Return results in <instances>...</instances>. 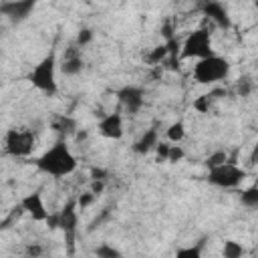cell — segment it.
I'll return each mask as SVG.
<instances>
[{
  "mask_svg": "<svg viewBox=\"0 0 258 258\" xmlns=\"http://www.w3.org/2000/svg\"><path fill=\"white\" fill-rule=\"evenodd\" d=\"M167 153H169V143L167 141H159L157 147H155L157 161H167Z\"/></svg>",
  "mask_w": 258,
  "mask_h": 258,
  "instance_id": "603a6c76",
  "label": "cell"
},
{
  "mask_svg": "<svg viewBox=\"0 0 258 258\" xmlns=\"http://www.w3.org/2000/svg\"><path fill=\"white\" fill-rule=\"evenodd\" d=\"M91 38H93V32H91L89 28H83V30L79 32V36H77V46H83V44H87Z\"/></svg>",
  "mask_w": 258,
  "mask_h": 258,
  "instance_id": "4316f807",
  "label": "cell"
},
{
  "mask_svg": "<svg viewBox=\"0 0 258 258\" xmlns=\"http://www.w3.org/2000/svg\"><path fill=\"white\" fill-rule=\"evenodd\" d=\"M212 52H214L212 50V34H210L208 28H196V30H191L183 38L181 48H179V56L181 58H194V60L206 58Z\"/></svg>",
  "mask_w": 258,
  "mask_h": 258,
  "instance_id": "52a82bcc",
  "label": "cell"
},
{
  "mask_svg": "<svg viewBox=\"0 0 258 258\" xmlns=\"http://www.w3.org/2000/svg\"><path fill=\"white\" fill-rule=\"evenodd\" d=\"M202 10H204V14L216 26H220V28H228L230 26V16H228L224 4H220V2H206V4H202Z\"/></svg>",
  "mask_w": 258,
  "mask_h": 258,
  "instance_id": "4fadbf2b",
  "label": "cell"
},
{
  "mask_svg": "<svg viewBox=\"0 0 258 258\" xmlns=\"http://www.w3.org/2000/svg\"><path fill=\"white\" fill-rule=\"evenodd\" d=\"M32 0H16V2H4L0 4V14L8 16L10 20H24L32 10H34Z\"/></svg>",
  "mask_w": 258,
  "mask_h": 258,
  "instance_id": "8fae6325",
  "label": "cell"
},
{
  "mask_svg": "<svg viewBox=\"0 0 258 258\" xmlns=\"http://www.w3.org/2000/svg\"><path fill=\"white\" fill-rule=\"evenodd\" d=\"M183 149H181V145H171L169 143V153H167V161H171V163H175V161H181L183 159Z\"/></svg>",
  "mask_w": 258,
  "mask_h": 258,
  "instance_id": "7402d4cb",
  "label": "cell"
},
{
  "mask_svg": "<svg viewBox=\"0 0 258 258\" xmlns=\"http://www.w3.org/2000/svg\"><path fill=\"white\" fill-rule=\"evenodd\" d=\"M36 167L50 175V177H67L71 173L77 171L79 167V161H77V155L73 153V149L69 147L67 141H54L48 149H44L36 159H34Z\"/></svg>",
  "mask_w": 258,
  "mask_h": 258,
  "instance_id": "6da1fadb",
  "label": "cell"
},
{
  "mask_svg": "<svg viewBox=\"0 0 258 258\" xmlns=\"http://www.w3.org/2000/svg\"><path fill=\"white\" fill-rule=\"evenodd\" d=\"M157 143H159V131H157L155 127H151V129H147V131L135 141L133 149H135L137 153H141V155H147V153L155 151Z\"/></svg>",
  "mask_w": 258,
  "mask_h": 258,
  "instance_id": "5bb4252c",
  "label": "cell"
},
{
  "mask_svg": "<svg viewBox=\"0 0 258 258\" xmlns=\"http://www.w3.org/2000/svg\"><path fill=\"white\" fill-rule=\"evenodd\" d=\"M194 109H198L200 113L210 111V95H202L200 99H196L194 101Z\"/></svg>",
  "mask_w": 258,
  "mask_h": 258,
  "instance_id": "cb8c5ba5",
  "label": "cell"
},
{
  "mask_svg": "<svg viewBox=\"0 0 258 258\" xmlns=\"http://www.w3.org/2000/svg\"><path fill=\"white\" fill-rule=\"evenodd\" d=\"M246 246L238 240H226L222 244V258H244Z\"/></svg>",
  "mask_w": 258,
  "mask_h": 258,
  "instance_id": "2e32d148",
  "label": "cell"
},
{
  "mask_svg": "<svg viewBox=\"0 0 258 258\" xmlns=\"http://www.w3.org/2000/svg\"><path fill=\"white\" fill-rule=\"evenodd\" d=\"M60 71L67 77H75L83 71V56H81V48L79 46H69L62 54L60 60Z\"/></svg>",
  "mask_w": 258,
  "mask_h": 258,
  "instance_id": "7c38bea8",
  "label": "cell"
},
{
  "mask_svg": "<svg viewBox=\"0 0 258 258\" xmlns=\"http://www.w3.org/2000/svg\"><path fill=\"white\" fill-rule=\"evenodd\" d=\"M244 179H246V169L234 161H226L208 171V181L220 189H236L244 183Z\"/></svg>",
  "mask_w": 258,
  "mask_h": 258,
  "instance_id": "8992f818",
  "label": "cell"
},
{
  "mask_svg": "<svg viewBox=\"0 0 258 258\" xmlns=\"http://www.w3.org/2000/svg\"><path fill=\"white\" fill-rule=\"evenodd\" d=\"M167 54H169V48H167V44H161V46H155V50L151 52L149 60H151L153 64H157V62H161V60H163Z\"/></svg>",
  "mask_w": 258,
  "mask_h": 258,
  "instance_id": "44dd1931",
  "label": "cell"
},
{
  "mask_svg": "<svg viewBox=\"0 0 258 258\" xmlns=\"http://www.w3.org/2000/svg\"><path fill=\"white\" fill-rule=\"evenodd\" d=\"M97 129L99 133L105 137V139H111V141H119L123 135H125V121H123V115L119 111H111L107 115H103L97 123Z\"/></svg>",
  "mask_w": 258,
  "mask_h": 258,
  "instance_id": "ba28073f",
  "label": "cell"
},
{
  "mask_svg": "<svg viewBox=\"0 0 258 258\" xmlns=\"http://www.w3.org/2000/svg\"><path fill=\"white\" fill-rule=\"evenodd\" d=\"M93 200H95V196H93L91 191H85V194H81V196H79V198H77L75 202H77L79 210H83V208H87V206H89V204H91Z\"/></svg>",
  "mask_w": 258,
  "mask_h": 258,
  "instance_id": "d4e9b609",
  "label": "cell"
},
{
  "mask_svg": "<svg viewBox=\"0 0 258 258\" xmlns=\"http://www.w3.org/2000/svg\"><path fill=\"white\" fill-rule=\"evenodd\" d=\"M242 204L246 208H256L258 206V187L256 185H250V187L242 189Z\"/></svg>",
  "mask_w": 258,
  "mask_h": 258,
  "instance_id": "e0dca14e",
  "label": "cell"
},
{
  "mask_svg": "<svg viewBox=\"0 0 258 258\" xmlns=\"http://www.w3.org/2000/svg\"><path fill=\"white\" fill-rule=\"evenodd\" d=\"M117 99H119V105H121V109H123L125 113L135 115V113L141 111V107H143V103H145V93H143L141 87L129 85V87H123V89L117 93Z\"/></svg>",
  "mask_w": 258,
  "mask_h": 258,
  "instance_id": "30bf717a",
  "label": "cell"
},
{
  "mask_svg": "<svg viewBox=\"0 0 258 258\" xmlns=\"http://www.w3.org/2000/svg\"><path fill=\"white\" fill-rule=\"evenodd\" d=\"M20 210L30 216L34 222H46V218L50 216L48 208H46V202L42 198L40 191H30L26 194L22 200H20Z\"/></svg>",
  "mask_w": 258,
  "mask_h": 258,
  "instance_id": "9c48e42d",
  "label": "cell"
},
{
  "mask_svg": "<svg viewBox=\"0 0 258 258\" xmlns=\"http://www.w3.org/2000/svg\"><path fill=\"white\" fill-rule=\"evenodd\" d=\"M173 258H204L200 246H181L173 254Z\"/></svg>",
  "mask_w": 258,
  "mask_h": 258,
  "instance_id": "ffe728a7",
  "label": "cell"
},
{
  "mask_svg": "<svg viewBox=\"0 0 258 258\" xmlns=\"http://www.w3.org/2000/svg\"><path fill=\"white\" fill-rule=\"evenodd\" d=\"M26 252H28V256H32V258H40V254H42V246H28Z\"/></svg>",
  "mask_w": 258,
  "mask_h": 258,
  "instance_id": "83f0119b",
  "label": "cell"
},
{
  "mask_svg": "<svg viewBox=\"0 0 258 258\" xmlns=\"http://www.w3.org/2000/svg\"><path fill=\"white\" fill-rule=\"evenodd\" d=\"M46 224L50 228H60L64 232V238H67V244H69V250H73V240H75V234H77V228H79V206L75 200H69L60 212L56 214H50L46 218Z\"/></svg>",
  "mask_w": 258,
  "mask_h": 258,
  "instance_id": "5b68a950",
  "label": "cell"
},
{
  "mask_svg": "<svg viewBox=\"0 0 258 258\" xmlns=\"http://www.w3.org/2000/svg\"><path fill=\"white\" fill-rule=\"evenodd\" d=\"M226 161H230V159H228V151L218 149V151H214V153L208 155L206 165H208V169H212V167H218V165H222V163H226Z\"/></svg>",
  "mask_w": 258,
  "mask_h": 258,
  "instance_id": "ac0fdd59",
  "label": "cell"
},
{
  "mask_svg": "<svg viewBox=\"0 0 258 258\" xmlns=\"http://www.w3.org/2000/svg\"><path fill=\"white\" fill-rule=\"evenodd\" d=\"M185 133H187L185 123H183V121H173V123L165 129L167 143H171V145H179V143L185 139Z\"/></svg>",
  "mask_w": 258,
  "mask_h": 258,
  "instance_id": "9a60e30c",
  "label": "cell"
},
{
  "mask_svg": "<svg viewBox=\"0 0 258 258\" xmlns=\"http://www.w3.org/2000/svg\"><path fill=\"white\" fill-rule=\"evenodd\" d=\"M56 56L54 54H46L42 56L30 71L28 81L32 83V87L48 97H52L58 91V83H56Z\"/></svg>",
  "mask_w": 258,
  "mask_h": 258,
  "instance_id": "3957f363",
  "label": "cell"
},
{
  "mask_svg": "<svg viewBox=\"0 0 258 258\" xmlns=\"http://www.w3.org/2000/svg\"><path fill=\"white\" fill-rule=\"evenodd\" d=\"M103 189H105V179H91V194L97 198L99 194H103Z\"/></svg>",
  "mask_w": 258,
  "mask_h": 258,
  "instance_id": "484cf974",
  "label": "cell"
},
{
  "mask_svg": "<svg viewBox=\"0 0 258 258\" xmlns=\"http://www.w3.org/2000/svg\"><path fill=\"white\" fill-rule=\"evenodd\" d=\"M95 256L97 258H121V252L111 244H99L95 248Z\"/></svg>",
  "mask_w": 258,
  "mask_h": 258,
  "instance_id": "d6986e66",
  "label": "cell"
},
{
  "mask_svg": "<svg viewBox=\"0 0 258 258\" xmlns=\"http://www.w3.org/2000/svg\"><path fill=\"white\" fill-rule=\"evenodd\" d=\"M191 75H194V81L200 83V85L222 83L230 75V60L226 56H222V54L212 52L210 56L196 60V64L191 69Z\"/></svg>",
  "mask_w": 258,
  "mask_h": 258,
  "instance_id": "7a4b0ae2",
  "label": "cell"
},
{
  "mask_svg": "<svg viewBox=\"0 0 258 258\" xmlns=\"http://www.w3.org/2000/svg\"><path fill=\"white\" fill-rule=\"evenodd\" d=\"M36 147V135L30 129L24 127H12L4 135V149L12 157H30Z\"/></svg>",
  "mask_w": 258,
  "mask_h": 258,
  "instance_id": "277c9868",
  "label": "cell"
}]
</instances>
